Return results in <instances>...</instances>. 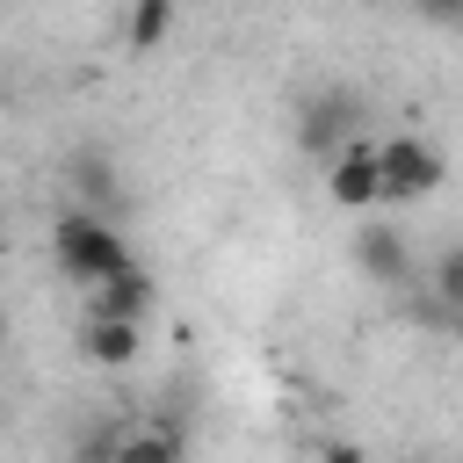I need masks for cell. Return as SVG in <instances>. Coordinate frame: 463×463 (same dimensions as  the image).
<instances>
[{
    "label": "cell",
    "mask_w": 463,
    "mask_h": 463,
    "mask_svg": "<svg viewBox=\"0 0 463 463\" xmlns=\"http://www.w3.org/2000/svg\"><path fill=\"white\" fill-rule=\"evenodd\" d=\"M376 174H383V195L391 203H420V195H434L441 188V174H449V159L427 145V137H383L376 145Z\"/></svg>",
    "instance_id": "cell-2"
},
{
    "label": "cell",
    "mask_w": 463,
    "mask_h": 463,
    "mask_svg": "<svg viewBox=\"0 0 463 463\" xmlns=\"http://www.w3.org/2000/svg\"><path fill=\"white\" fill-rule=\"evenodd\" d=\"M72 188H80V210H101V217H123V181H116V159L101 152H80L72 159Z\"/></svg>",
    "instance_id": "cell-8"
},
{
    "label": "cell",
    "mask_w": 463,
    "mask_h": 463,
    "mask_svg": "<svg viewBox=\"0 0 463 463\" xmlns=\"http://www.w3.org/2000/svg\"><path fill=\"white\" fill-rule=\"evenodd\" d=\"M72 463H116V427H109V420L80 427V434H72Z\"/></svg>",
    "instance_id": "cell-12"
},
{
    "label": "cell",
    "mask_w": 463,
    "mask_h": 463,
    "mask_svg": "<svg viewBox=\"0 0 463 463\" xmlns=\"http://www.w3.org/2000/svg\"><path fill=\"white\" fill-rule=\"evenodd\" d=\"M405 463H427V456H405Z\"/></svg>",
    "instance_id": "cell-17"
},
{
    "label": "cell",
    "mask_w": 463,
    "mask_h": 463,
    "mask_svg": "<svg viewBox=\"0 0 463 463\" xmlns=\"http://www.w3.org/2000/svg\"><path fill=\"white\" fill-rule=\"evenodd\" d=\"M174 36V0H130V51H159Z\"/></svg>",
    "instance_id": "cell-10"
},
{
    "label": "cell",
    "mask_w": 463,
    "mask_h": 463,
    "mask_svg": "<svg viewBox=\"0 0 463 463\" xmlns=\"http://www.w3.org/2000/svg\"><path fill=\"white\" fill-rule=\"evenodd\" d=\"M94 311H101V318H145V311H152V275H145L137 260H123L116 275L94 282Z\"/></svg>",
    "instance_id": "cell-7"
},
{
    "label": "cell",
    "mask_w": 463,
    "mask_h": 463,
    "mask_svg": "<svg viewBox=\"0 0 463 463\" xmlns=\"http://www.w3.org/2000/svg\"><path fill=\"white\" fill-rule=\"evenodd\" d=\"M80 354H87L94 369H130V362L145 354L137 318H101V311H87V326H80Z\"/></svg>",
    "instance_id": "cell-6"
},
{
    "label": "cell",
    "mask_w": 463,
    "mask_h": 463,
    "mask_svg": "<svg viewBox=\"0 0 463 463\" xmlns=\"http://www.w3.org/2000/svg\"><path fill=\"white\" fill-rule=\"evenodd\" d=\"M51 253H58V268H65L72 282H87V289L130 260V246H123L116 217H101V210H80V203L51 217Z\"/></svg>",
    "instance_id": "cell-1"
},
{
    "label": "cell",
    "mask_w": 463,
    "mask_h": 463,
    "mask_svg": "<svg viewBox=\"0 0 463 463\" xmlns=\"http://www.w3.org/2000/svg\"><path fill=\"white\" fill-rule=\"evenodd\" d=\"M354 123H362V101H354L347 87H318V94L297 101V145L318 152V159H333V152L354 137Z\"/></svg>",
    "instance_id": "cell-3"
},
{
    "label": "cell",
    "mask_w": 463,
    "mask_h": 463,
    "mask_svg": "<svg viewBox=\"0 0 463 463\" xmlns=\"http://www.w3.org/2000/svg\"><path fill=\"white\" fill-rule=\"evenodd\" d=\"M0 253H7V232H0Z\"/></svg>",
    "instance_id": "cell-16"
},
{
    "label": "cell",
    "mask_w": 463,
    "mask_h": 463,
    "mask_svg": "<svg viewBox=\"0 0 463 463\" xmlns=\"http://www.w3.org/2000/svg\"><path fill=\"white\" fill-rule=\"evenodd\" d=\"M116 463H188L181 427L152 420V427H116Z\"/></svg>",
    "instance_id": "cell-9"
},
{
    "label": "cell",
    "mask_w": 463,
    "mask_h": 463,
    "mask_svg": "<svg viewBox=\"0 0 463 463\" xmlns=\"http://www.w3.org/2000/svg\"><path fill=\"white\" fill-rule=\"evenodd\" d=\"M354 268L383 289H405L412 282V253H405V232L398 224H362L354 232Z\"/></svg>",
    "instance_id": "cell-5"
},
{
    "label": "cell",
    "mask_w": 463,
    "mask_h": 463,
    "mask_svg": "<svg viewBox=\"0 0 463 463\" xmlns=\"http://www.w3.org/2000/svg\"><path fill=\"white\" fill-rule=\"evenodd\" d=\"M0 354H7V311H0Z\"/></svg>",
    "instance_id": "cell-15"
},
{
    "label": "cell",
    "mask_w": 463,
    "mask_h": 463,
    "mask_svg": "<svg viewBox=\"0 0 463 463\" xmlns=\"http://www.w3.org/2000/svg\"><path fill=\"white\" fill-rule=\"evenodd\" d=\"M333 174H326V195L340 203V210H369V203H383V174H376V145H362V137H347L333 159H326Z\"/></svg>",
    "instance_id": "cell-4"
},
{
    "label": "cell",
    "mask_w": 463,
    "mask_h": 463,
    "mask_svg": "<svg viewBox=\"0 0 463 463\" xmlns=\"http://www.w3.org/2000/svg\"><path fill=\"white\" fill-rule=\"evenodd\" d=\"M318 463H369V456H362L354 441H326V449H318Z\"/></svg>",
    "instance_id": "cell-14"
},
{
    "label": "cell",
    "mask_w": 463,
    "mask_h": 463,
    "mask_svg": "<svg viewBox=\"0 0 463 463\" xmlns=\"http://www.w3.org/2000/svg\"><path fill=\"white\" fill-rule=\"evenodd\" d=\"M427 22H463V0H412Z\"/></svg>",
    "instance_id": "cell-13"
},
{
    "label": "cell",
    "mask_w": 463,
    "mask_h": 463,
    "mask_svg": "<svg viewBox=\"0 0 463 463\" xmlns=\"http://www.w3.org/2000/svg\"><path fill=\"white\" fill-rule=\"evenodd\" d=\"M434 304H441V311H463V246H449V253L434 260Z\"/></svg>",
    "instance_id": "cell-11"
}]
</instances>
